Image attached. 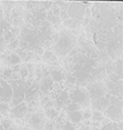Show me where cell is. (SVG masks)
I'll return each mask as SVG.
<instances>
[{"label":"cell","mask_w":123,"mask_h":130,"mask_svg":"<svg viewBox=\"0 0 123 130\" xmlns=\"http://www.w3.org/2000/svg\"><path fill=\"white\" fill-rule=\"evenodd\" d=\"M87 91L89 94V97L90 99L92 101H96V99L100 98V97H104L106 96V87L103 85L101 82L97 81V82H94V83H90L89 87L87 88Z\"/></svg>","instance_id":"cell-3"},{"label":"cell","mask_w":123,"mask_h":130,"mask_svg":"<svg viewBox=\"0 0 123 130\" xmlns=\"http://www.w3.org/2000/svg\"><path fill=\"white\" fill-rule=\"evenodd\" d=\"M29 70H27V67L26 66H23L22 69L20 70V72H18V75H20V78L21 79H25L27 75H29Z\"/></svg>","instance_id":"cell-19"},{"label":"cell","mask_w":123,"mask_h":130,"mask_svg":"<svg viewBox=\"0 0 123 130\" xmlns=\"http://www.w3.org/2000/svg\"><path fill=\"white\" fill-rule=\"evenodd\" d=\"M6 130H20V128H18V127H16V126H11L10 128H8Z\"/></svg>","instance_id":"cell-21"},{"label":"cell","mask_w":123,"mask_h":130,"mask_svg":"<svg viewBox=\"0 0 123 130\" xmlns=\"http://www.w3.org/2000/svg\"><path fill=\"white\" fill-rule=\"evenodd\" d=\"M43 130H56V122L54 120H46Z\"/></svg>","instance_id":"cell-17"},{"label":"cell","mask_w":123,"mask_h":130,"mask_svg":"<svg viewBox=\"0 0 123 130\" xmlns=\"http://www.w3.org/2000/svg\"><path fill=\"white\" fill-rule=\"evenodd\" d=\"M66 110H67V112L68 113H71V112H75V111H80L81 110V107L79 105H76V104H74V103H68V105L66 106Z\"/></svg>","instance_id":"cell-18"},{"label":"cell","mask_w":123,"mask_h":130,"mask_svg":"<svg viewBox=\"0 0 123 130\" xmlns=\"http://www.w3.org/2000/svg\"><path fill=\"white\" fill-rule=\"evenodd\" d=\"M45 117L47 118L48 120H54L55 121V119H57L58 118V111L56 110V108H54V107H51V108H46V111H45Z\"/></svg>","instance_id":"cell-10"},{"label":"cell","mask_w":123,"mask_h":130,"mask_svg":"<svg viewBox=\"0 0 123 130\" xmlns=\"http://www.w3.org/2000/svg\"><path fill=\"white\" fill-rule=\"evenodd\" d=\"M47 118L45 117L42 112H34L31 114L29 119V124L32 130H43V126Z\"/></svg>","instance_id":"cell-4"},{"label":"cell","mask_w":123,"mask_h":130,"mask_svg":"<svg viewBox=\"0 0 123 130\" xmlns=\"http://www.w3.org/2000/svg\"><path fill=\"white\" fill-rule=\"evenodd\" d=\"M0 130H5L4 127H2V124H1V122H0Z\"/></svg>","instance_id":"cell-24"},{"label":"cell","mask_w":123,"mask_h":130,"mask_svg":"<svg viewBox=\"0 0 123 130\" xmlns=\"http://www.w3.org/2000/svg\"><path fill=\"white\" fill-rule=\"evenodd\" d=\"M27 114V103L26 102H22V103L17 104L10 110V115L13 119H24L25 115Z\"/></svg>","instance_id":"cell-7"},{"label":"cell","mask_w":123,"mask_h":130,"mask_svg":"<svg viewBox=\"0 0 123 130\" xmlns=\"http://www.w3.org/2000/svg\"><path fill=\"white\" fill-rule=\"evenodd\" d=\"M91 119L94 120V121H96V122H101V121H104L105 117H104L103 112H99V111H92Z\"/></svg>","instance_id":"cell-16"},{"label":"cell","mask_w":123,"mask_h":130,"mask_svg":"<svg viewBox=\"0 0 123 130\" xmlns=\"http://www.w3.org/2000/svg\"><path fill=\"white\" fill-rule=\"evenodd\" d=\"M67 118L68 120L74 124H79L83 121V111H75V112H71L67 114Z\"/></svg>","instance_id":"cell-9"},{"label":"cell","mask_w":123,"mask_h":130,"mask_svg":"<svg viewBox=\"0 0 123 130\" xmlns=\"http://www.w3.org/2000/svg\"><path fill=\"white\" fill-rule=\"evenodd\" d=\"M11 105L9 103H0V115H7L10 113Z\"/></svg>","instance_id":"cell-15"},{"label":"cell","mask_w":123,"mask_h":130,"mask_svg":"<svg viewBox=\"0 0 123 130\" xmlns=\"http://www.w3.org/2000/svg\"><path fill=\"white\" fill-rule=\"evenodd\" d=\"M75 43V38L68 31H64L59 34L56 43H55V53L58 56H65L72 50Z\"/></svg>","instance_id":"cell-1"},{"label":"cell","mask_w":123,"mask_h":130,"mask_svg":"<svg viewBox=\"0 0 123 130\" xmlns=\"http://www.w3.org/2000/svg\"><path fill=\"white\" fill-rule=\"evenodd\" d=\"M43 58L46 59V61H49V59H52L54 58V53L52 52H45L43 53Z\"/></svg>","instance_id":"cell-20"},{"label":"cell","mask_w":123,"mask_h":130,"mask_svg":"<svg viewBox=\"0 0 123 130\" xmlns=\"http://www.w3.org/2000/svg\"><path fill=\"white\" fill-rule=\"evenodd\" d=\"M52 13H54L55 15H58L59 14V8H55V10H52Z\"/></svg>","instance_id":"cell-22"},{"label":"cell","mask_w":123,"mask_h":130,"mask_svg":"<svg viewBox=\"0 0 123 130\" xmlns=\"http://www.w3.org/2000/svg\"><path fill=\"white\" fill-rule=\"evenodd\" d=\"M110 105H111L110 99L106 98L105 96L100 97V98L96 99V101H92V103L90 104V106H92L94 111H99V112H104Z\"/></svg>","instance_id":"cell-8"},{"label":"cell","mask_w":123,"mask_h":130,"mask_svg":"<svg viewBox=\"0 0 123 130\" xmlns=\"http://www.w3.org/2000/svg\"><path fill=\"white\" fill-rule=\"evenodd\" d=\"M64 79V74L61 70L56 69V70H52L51 72V80L52 81H56V82H61V81Z\"/></svg>","instance_id":"cell-12"},{"label":"cell","mask_w":123,"mask_h":130,"mask_svg":"<svg viewBox=\"0 0 123 130\" xmlns=\"http://www.w3.org/2000/svg\"><path fill=\"white\" fill-rule=\"evenodd\" d=\"M13 98V87L8 81L0 78V103H10Z\"/></svg>","instance_id":"cell-5"},{"label":"cell","mask_w":123,"mask_h":130,"mask_svg":"<svg viewBox=\"0 0 123 130\" xmlns=\"http://www.w3.org/2000/svg\"><path fill=\"white\" fill-rule=\"evenodd\" d=\"M52 83H54V81H52L50 78L43 79V80L41 81V83H40V89L43 90V91H48L49 89H51Z\"/></svg>","instance_id":"cell-11"},{"label":"cell","mask_w":123,"mask_h":130,"mask_svg":"<svg viewBox=\"0 0 123 130\" xmlns=\"http://www.w3.org/2000/svg\"><path fill=\"white\" fill-rule=\"evenodd\" d=\"M8 61H9V64H10V65H13V66H16V65L21 64V62H22V58L20 57V55L13 53V54L9 55Z\"/></svg>","instance_id":"cell-14"},{"label":"cell","mask_w":123,"mask_h":130,"mask_svg":"<svg viewBox=\"0 0 123 130\" xmlns=\"http://www.w3.org/2000/svg\"><path fill=\"white\" fill-rule=\"evenodd\" d=\"M68 97L72 103L79 105L81 108H89L91 104V99L89 97L87 89L85 88H76L72 90L68 94Z\"/></svg>","instance_id":"cell-2"},{"label":"cell","mask_w":123,"mask_h":130,"mask_svg":"<svg viewBox=\"0 0 123 130\" xmlns=\"http://www.w3.org/2000/svg\"><path fill=\"white\" fill-rule=\"evenodd\" d=\"M14 71L11 69H8V67H5L4 70H2L1 72H0V78L2 79V80L5 81H8V79L11 78V75H13Z\"/></svg>","instance_id":"cell-13"},{"label":"cell","mask_w":123,"mask_h":130,"mask_svg":"<svg viewBox=\"0 0 123 130\" xmlns=\"http://www.w3.org/2000/svg\"><path fill=\"white\" fill-rule=\"evenodd\" d=\"M21 130H32L31 128H29V127H24V128H22Z\"/></svg>","instance_id":"cell-23"},{"label":"cell","mask_w":123,"mask_h":130,"mask_svg":"<svg viewBox=\"0 0 123 130\" xmlns=\"http://www.w3.org/2000/svg\"><path fill=\"white\" fill-rule=\"evenodd\" d=\"M105 119H108L111 122H121L122 119V108H119L116 106L110 105L103 112Z\"/></svg>","instance_id":"cell-6"}]
</instances>
